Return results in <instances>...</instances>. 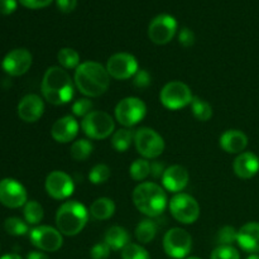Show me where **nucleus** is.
I'll return each mask as SVG.
<instances>
[{
	"mask_svg": "<svg viewBox=\"0 0 259 259\" xmlns=\"http://www.w3.org/2000/svg\"><path fill=\"white\" fill-rule=\"evenodd\" d=\"M42 95L52 105H65L70 103L75 94V82L67 70L52 66L43 76L40 85Z\"/></svg>",
	"mask_w": 259,
	"mask_h": 259,
	"instance_id": "1",
	"label": "nucleus"
},
{
	"mask_svg": "<svg viewBox=\"0 0 259 259\" xmlns=\"http://www.w3.org/2000/svg\"><path fill=\"white\" fill-rule=\"evenodd\" d=\"M73 82L81 94L88 98H98L108 90L110 75L101 63L86 61L75 70Z\"/></svg>",
	"mask_w": 259,
	"mask_h": 259,
	"instance_id": "2",
	"label": "nucleus"
},
{
	"mask_svg": "<svg viewBox=\"0 0 259 259\" xmlns=\"http://www.w3.org/2000/svg\"><path fill=\"white\" fill-rule=\"evenodd\" d=\"M133 202L142 214L158 218L167 206V195L163 187L154 182H141L133 191Z\"/></svg>",
	"mask_w": 259,
	"mask_h": 259,
	"instance_id": "3",
	"label": "nucleus"
},
{
	"mask_svg": "<svg viewBox=\"0 0 259 259\" xmlns=\"http://www.w3.org/2000/svg\"><path fill=\"white\" fill-rule=\"evenodd\" d=\"M89 220V211L76 200L66 201L56 212V227L62 235L75 237L83 230Z\"/></svg>",
	"mask_w": 259,
	"mask_h": 259,
	"instance_id": "4",
	"label": "nucleus"
},
{
	"mask_svg": "<svg viewBox=\"0 0 259 259\" xmlns=\"http://www.w3.org/2000/svg\"><path fill=\"white\" fill-rule=\"evenodd\" d=\"M81 129L90 139H105L115 131V123L110 114L101 110H93L81 121Z\"/></svg>",
	"mask_w": 259,
	"mask_h": 259,
	"instance_id": "5",
	"label": "nucleus"
},
{
	"mask_svg": "<svg viewBox=\"0 0 259 259\" xmlns=\"http://www.w3.org/2000/svg\"><path fill=\"white\" fill-rule=\"evenodd\" d=\"M159 100L164 108L169 110H179L191 105L194 100L191 89L181 81H171L163 86L159 94Z\"/></svg>",
	"mask_w": 259,
	"mask_h": 259,
	"instance_id": "6",
	"label": "nucleus"
},
{
	"mask_svg": "<svg viewBox=\"0 0 259 259\" xmlns=\"http://www.w3.org/2000/svg\"><path fill=\"white\" fill-rule=\"evenodd\" d=\"M171 215L181 224H194L200 217V205L191 195L179 192L168 204Z\"/></svg>",
	"mask_w": 259,
	"mask_h": 259,
	"instance_id": "7",
	"label": "nucleus"
},
{
	"mask_svg": "<svg viewBox=\"0 0 259 259\" xmlns=\"http://www.w3.org/2000/svg\"><path fill=\"white\" fill-rule=\"evenodd\" d=\"M134 144L137 152L146 159L157 158L164 151L163 138L154 129L147 126L137 129L134 134Z\"/></svg>",
	"mask_w": 259,
	"mask_h": 259,
	"instance_id": "8",
	"label": "nucleus"
},
{
	"mask_svg": "<svg viewBox=\"0 0 259 259\" xmlns=\"http://www.w3.org/2000/svg\"><path fill=\"white\" fill-rule=\"evenodd\" d=\"M147 106L141 99L129 96L119 101L115 106V119L125 128H132L144 119Z\"/></svg>",
	"mask_w": 259,
	"mask_h": 259,
	"instance_id": "9",
	"label": "nucleus"
},
{
	"mask_svg": "<svg viewBox=\"0 0 259 259\" xmlns=\"http://www.w3.org/2000/svg\"><path fill=\"white\" fill-rule=\"evenodd\" d=\"M192 248V238L189 232L181 228H172L163 237V249L174 259H182L189 255Z\"/></svg>",
	"mask_w": 259,
	"mask_h": 259,
	"instance_id": "10",
	"label": "nucleus"
},
{
	"mask_svg": "<svg viewBox=\"0 0 259 259\" xmlns=\"http://www.w3.org/2000/svg\"><path fill=\"white\" fill-rule=\"evenodd\" d=\"M177 33V20L172 15L158 14L148 25V37L156 45H167Z\"/></svg>",
	"mask_w": 259,
	"mask_h": 259,
	"instance_id": "11",
	"label": "nucleus"
},
{
	"mask_svg": "<svg viewBox=\"0 0 259 259\" xmlns=\"http://www.w3.org/2000/svg\"><path fill=\"white\" fill-rule=\"evenodd\" d=\"M110 77L115 80H128L134 77L138 68V61L133 55L126 52H119L110 56L105 66Z\"/></svg>",
	"mask_w": 259,
	"mask_h": 259,
	"instance_id": "12",
	"label": "nucleus"
},
{
	"mask_svg": "<svg viewBox=\"0 0 259 259\" xmlns=\"http://www.w3.org/2000/svg\"><path fill=\"white\" fill-rule=\"evenodd\" d=\"M30 242L43 252H57L63 244V237L57 228L39 225L30 230Z\"/></svg>",
	"mask_w": 259,
	"mask_h": 259,
	"instance_id": "13",
	"label": "nucleus"
},
{
	"mask_svg": "<svg viewBox=\"0 0 259 259\" xmlns=\"http://www.w3.org/2000/svg\"><path fill=\"white\" fill-rule=\"evenodd\" d=\"M46 191L52 199L66 200L75 191V184L70 175L63 171H52L46 179Z\"/></svg>",
	"mask_w": 259,
	"mask_h": 259,
	"instance_id": "14",
	"label": "nucleus"
},
{
	"mask_svg": "<svg viewBox=\"0 0 259 259\" xmlns=\"http://www.w3.org/2000/svg\"><path fill=\"white\" fill-rule=\"evenodd\" d=\"M0 202L10 209L24 206L27 204V190L14 179L0 181Z\"/></svg>",
	"mask_w": 259,
	"mask_h": 259,
	"instance_id": "15",
	"label": "nucleus"
},
{
	"mask_svg": "<svg viewBox=\"0 0 259 259\" xmlns=\"http://www.w3.org/2000/svg\"><path fill=\"white\" fill-rule=\"evenodd\" d=\"M32 53L25 48L10 51L3 60V70L10 76H22L32 66Z\"/></svg>",
	"mask_w": 259,
	"mask_h": 259,
	"instance_id": "16",
	"label": "nucleus"
},
{
	"mask_svg": "<svg viewBox=\"0 0 259 259\" xmlns=\"http://www.w3.org/2000/svg\"><path fill=\"white\" fill-rule=\"evenodd\" d=\"M45 113V103L35 94L25 95L18 104V115L25 123H35Z\"/></svg>",
	"mask_w": 259,
	"mask_h": 259,
	"instance_id": "17",
	"label": "nucleus"
},
{
	"mask_svg": "<svg viewBox=\"0 0 259 259\" xmlns=\"http://www.w3.org/2000/svg\"><path fill=\"white\" fill-rule=\"evenodd\" d=\"M189 171L181 164H174L171 167H167L164 171L162 176V185L167 191L179 194L189 185Z\"/></svg>",
	"mask_w": 259,
	"mask_h": 259,
	"instance_id": "18",
	"label": "nucleus"
},
{
	"mask_svg": "<svg viewBox=\"0 0 259 259\" xmlns=\"http://www.w3.org/2000/svg\"><path fill=\"white\" fill-rule=\"evenodd\" d=\"M78 123L72 115H66L55 121L51 136L58 143H70L77 137Z\"/></svg>",
	"mask_w": 259,
	"mask_h": 259,
	"instance_id": "19",
	"label": "nucleus"
},
{
	"mask_svg": "<svg viewBox=\"0 0 259 259\" xmlns=\"http://www.w3.org/2000/svg\"><path fill=\"white\" fill-rule=\"evenodd\" d=\"M233 169L239 179H252L259 172V157L253 152H243L233 162Z\"/></svg>",
	"mask_w": 259,
	"mask_h": 259,
	"instance_id": "20",
	"label": "nucleus"
},
{
	"mask_svg": "<svg viewBox=\"0 0 259 259\" xmlns=\"http://www.w3.org/2000/svg\"><path fill=\"white\" fill-rule=\"evenodd\" d=\"M238 245L250 254L259 253V223L250 222L238 230Z\"/></svg>",
	"mask_w": 259,
	"mask_h": 259,
	"instance_id": "21",
	"label": "nucleus"
},
{
	"mask_svg": "<svg viewBox=\"0 0 259 259\" xmlns=\"http://www.w3.org/2000/svg\"><path fill=\"white\" fill-rule=\"evenodd\" d=\"M248 146L247 134L238 129H229L220 137V147L227 153L240 154Z\"/></svg>",
	"mask_w": 259,
	"mask_h": 259,
	"instance_id": "22",
	"label": "nucleus"
},
{
	"mask_svg": "<svg viewBox=\"0 0 259 259\" xmlns=\"http://www.w3.org/2000/svg\"><path fill=\"white\" fill-rule=\"evenodd\" d=\"M104 242L109 245L111 250H120L124 249L129 244V233L125 228L114 227L109 228L104 237Z\"/></svg>",
	"mask_w": 259,
	"mask_h": 259,
	"instance_id": "23",
	"label": "nucleus"
},
{
	"mask_svg": "<svg viewBox=\"0 0 259 259\" xmlns=\"http://www.w3.org/2000/svg\"><path fill=\"white\" fill-rule=\"evenodd\" d=\"M115 212V204L109 197L96 199L90 206V214L96 220L110 219Z\"/></svg>",
	"mask_w": 259,
	"mask_h": 259,
	"instance_id": "24",
	"label": "nucleus"
},
{
	"mask_svg": "<svg viewBox=\"0 0 259 259\" xmlns=\"http://www.w3.org/2000/svg\"><path fill=\"white\" fill-rule=\"evenodd\" d=\"M157 224L151 219H144L137 225L136 238L141 244H148L156 238Z\"/></svg>",
	"mask_w": 259,
	"mask_h": 259,
	"instance_id": "25",
	"label": "nucleus"
},
{
	"mask_svg": "<svg viewBox=\"0 0 259 259\" xmlns=\"http://www.w3.org/2000/svg\"><path fill=\"white\" fill-rule=\"evenodd\" d=\"M134 134L132 129L121 128L116 131L111 137V146L116 152H125L131 147L132 142H134Z\"/></svg>",
	"mask_w": 259,
	"mask_h": 259,
	"instance_id": "26",
	"label": "nucleus"
},
{
	"mask_svg": "<svg viewBox=\"0 0 259 259\" xmlns=\"http://www.w3.org/2000/svg\"><path fill=\"white\" fill-rule=\"evenodd\" d=\"M57 60L61 67L65 70H76L80 65V55L70 47L61 48L57 53Z\"/></svg>",
	"mask_w": 259,
	"mask_h": 259,
	"instance_id": "27",
	"label": "nucleus"
},
{
	"mask_svg": "<svg viewBox=\"0 0 259 259\" xmlns=\"http://www.w3.org/2000/svg\"><path fill=\"white\" fill-rule=\"evenodd\" d=\"M93 149L94 146L90 141H88V139H77L71 146L70 154L75 161H86L93 153Z\"/></svg>",
	"mask_w": 259,
	"mask_h": 259,
	"instance_id": "28",
	"label": "nucleus"
},
{
	"mask_svg": "<svg viewBox=\"0 0 259 259\" xmlns=\"http://www.w3.org/2000/svg\"><path fill=\"white\" fill-rule=\"evenodd\" d=\"M23 215H24V219L27 222V224L37 225L43 220L45 211H43V207L39 202L32 200V201H27V204L24 205Z\"/></svg>",
	"mask_w": 259,
	"mask_h": 259,
	"instance_id": "29",
	"label": "nucleus"
},
{
	"mask_svg": "<svg viewBox=\"0 0 259 259\" xmlns=\"http://www.w3.org/2000/svg\"><path fill=\"white\" fill-rule=\"evenodd\" d=\"M129 175L134 181H144L151 175V163L146 158L136 159L129 167Z\"/></svg>",
	"mask_w": 259,
	"mask_h": 259,
	"instance_id": "30",
	"label": "nucleus"
},
{
	"mask_svg": "<svg viewBox=\"0 0 259 259\" xmlns=\"http://www.w3.org/2000/svg\"><path fill=\"white\" fill-rule=\"evenodd\" d=\"M191 110L195 118L200 121H207L212 116V108L207 101L194 96L191 103Z\"/></svg>",
	"mask_w": 259,
	"mask_h": 259,
	"instance_id": "31",
	"label": "nucleus"
},
{
	"mask_svg": "<svg viewBox=\"0 0 259 259\" xmlns=\"http://www.w3.org/2000/svg\"><path fill=\"white\" fill-rule=\"evenodd\" d=\"M4 229L9 235L20 237L28 233V224L19 218H8L4 222Z\"/></svg>",
	"mask_w": 259,
	"mask_h": 259,
	"instance_id": "32",
	"label": "nucleus"
},
{
	"mask_svg": "<svg viewBox=\"0 0 259 259\" xmlns=\"http://www.w3.org/2000/svg\"><path fill=\"white\" fill-rule=\"evenodd\" d=\"M110 168L106 164L99 163L91 168L90 174H89V180L91 184L94 185H101L105 184L109 179H110Z\"/></svg>",
	"mask_w": 259,
	"mask_h": 259,
	"instance_id": "33",
	"label": "nucleus"
},
{
	"mask_svg": "<svg viewBox=\"0 0 259 259\" xmlns=\"http://www.w3.org/2000/svg\"><path fill=\"white\" fill-rule=\"evenodd\" d=\"M121 259H151L149 253L141 244L129 243L124 249H121Z\"/></svg>",
	"mask_w": 259,
	"mask_h": 259,
	"instance_id": "34",
	"label": "nucleus"
},
{
	"mask_svg": "<svg viewBox=\"0 0 259 259\" xmlns=\"http://www.w3.org/2000/svg\"><path fill=\"white\" fill-rule=\"evenodd\" d=\"M238 240V230L234 227H223L222 229L218 232L217 235V242L219 243V245H233L234 243H237Z\"/></svg>",
	"mask_w": 259,
	"mask_h": 259,
	"instance_id": "35",
	"label": "nucleus"
},
{
	"mask_svg": "<svg viewBox=\"0 0 259 259\" xmlns=\"http://www.w3.org/2000/svg\"><path fill=\"white\" fill-rule=\"evenodd\" d=\"M210 259H240V254L233 245H219L212 250Z\"/></svg>",
	"mask_w": 259,
	"mask_h": 259,
	"instance_id": "36",
	"label": "nucleus"
},
{
	"mask_svg": "<svg viewBox=\"0 0 259 259\" xmlns=\"http://www.w3.org/2000/svg\"><path fill=\"white\" fill-rule=\"evenodd\" d=\"M94 104L90 99L82 98L76 100L75 103L72 104V113L75 116H80V118H85L86 115L93 111Z\"/></svg>",
	"mask_w": 259,
	"mask_h": 259,
	"instance_id": "37",
	"label": "nucleus"
},
{
	"mask_svg": "<svg viewBox=\"0 0 259 259\" xmlns=\"http://www.w3.org/2000/svg\"><path fill=\"white\" fill-rule=\"evenodd\" d=\"M110 248L106 244L105 242L98 243L91 248L90 255L93 259H108L109 254H110Z\"/></svg>",
	"mask_w": 259,
	"mask_h": 259,
	"instance_id": "38",
	"label": "nucleus"
},
{
	"mask_svg": "<svg viewBox=\"0 0 259 259\" xmlns=\"http://www.w3.org/2000/svg\"><path fill=\"white\" fill-rule=\"evenodd\" d=\"M151 75H149L148 71L146 70H138L137 73L134 75L133 83L136 88L138 89H146L151 85Z\"/></svg>",
	"mask_w": 259,
	"mask_h": 259,
	"instance_id": "39",
	"label": "nucleus"
},
{
	"mask_svg": "<svg viewBox=\"0 0 259 259\" xmlns=\"http://www.w3.org/2000/svg\"><path fill=\"white\" fill-rule=\"evenodd\" d=\"M195 39H196V38H195V33L192 32L190 28L184 27L179 32V42L180 45H182L184 47H191L195 43Z\"/></svg>",
	"mask_w": 259,
	"mask_h": 259,
	"instance_id": "40",
	"label": "nucleus"
},
{
	"mask_svg": "<svg viewBox=\"0 0 259 259\" xmlns=\"http://www.w3.org/2000/svg\"><path fill=\"white\" fill-rule=\"evenodd\" d=\"M53 0H19L20 4L29 9H42V8L48 7Z\"/></svg>",
	"mask_w": 259,
	"mask_h": 259,
	"instance_id": "41",
	"label": "nucleus"
},
{
	"mask_svg": "<svg viewBox=\"0 0 259 259\" xmlns=\"http://www.w3.org/2000/svg\"><path fill=\"white\" fill-rule=\"evenodd\" d=\"M56 5H57L58 10L65 14L73 12L75 8L77 7V0H56Z\"/></svg>",
	"mask_w": 259,
	"mask_h": 259,
	"instance_id": "42",
	"label": "nucleus"
},
{
	"mask_svg": "<svg viewBox=\"0 0 259 259\" xmlns=\"http://www.w3.org/2000/svg\"><path fill=\"white\" fill-rule=\"evenodd\" d=\"M17 9V0H0V14L9 15Z\"/></svg>",
	"mask_w": 259,
	"mask_h": 259,
	"instance_id": "43",
	"label": "nucleus"
},
{
	"mask_svg": "<svg viewBox=\"0 0 259 259\" xmlns=\"http://www.w3.org/2000/svg\"><path fill=\"white\" fill-rule=\"evenodd\" d=\"M164 171H166V168H164L163 163H159V162L151 163V175H153V177H156V179L163 176Z\"/></svg>",
	"mask_w": 259,
	"mask_h": 259,
	"instance_id": "44",
	"label": "nucleus"
},
{
	"mask_svg": "<svg viewBox=\"0 0 259 259\" xmlns=\"http://www.w3.org/2000/svg\"><path fill=\"white\" fill-rule=\"evenodd\" d=\"M27 259H50L47 257V254L42 252H30L28 253Z\"/></svg>",
	"mask_w": 259,
	"mask_h": 259,
	"instance_id": "45",
	"label": "nucleus"
},
{
	"mask_svg": "<svg viewBox=\"0 0 259 259\" xmlns=\"http://www.w3.org/2000/svg\"><path fill=\"white\" fill-rule=\"evenodd\" d=\"M0 259H23L19 254H15V253H10V254L3 255Z\"/></svg>",
	"mask_w": 259,
	"mask_h": 259,
	"instance_id": "46",
	"label": "nucleus"
},
{
	"mask_svg": "<svg viewBox=\"0 0 259 259\" xmlns=\"http://www.w3.org/2000/svg\"><path fill=\"white\" fill-rule=\"evenodd\" d=\"M247 259H259V254H250Z\"/></svg>",
	"mask_w": 259,
	"mask_h": 259,
	"instance_id": "47",
	"label": "nucleus"
},
{
	"mask_svg": "<svg viewBox=\"0 0 259 259\" xmlns=\"http://www.w3.org/2000/svg\"><path fill=\"white\" fill-rule=\"evenodd\" d=\"M186 259H201V258H197V257H190V258H186Z\"/></svg>",
	"mask_w": 259,
	"mask_h": 259,
	"instance_id": "48",
	"label": "nucleus"
}]
</instances>
